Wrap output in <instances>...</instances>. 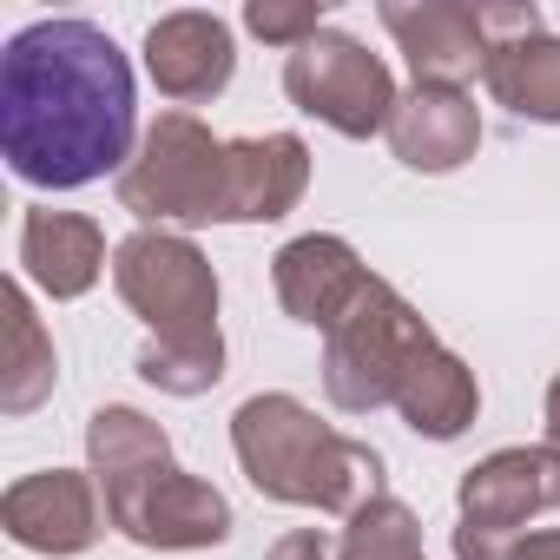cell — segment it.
<instances>
[{
  "mask_svg": "<svg viewBox=\"0 0 560 560\" xmlns=\"http://www.w3.org/2000/svg\"><path fill=\"white\" fill-rule=\"evenodd\" d=\"M284 93L298 113L324 119L343 139H376L396 119V73L383 67V54H370L357 34L324 27L317 40H304L298 54H284Z\"/></svg>",
  "mask_w": 560,
  "mask_h": 560,
  "instance_id": "cell-7",
  "label": "cell"
},
{
  "mask_svg": "<svg viewBox=\"0 0 560 560\" xmlns=\"http://www.w3.org/2000/svg\"><path fill=\"white\" fill-rule=\"evenodd\" d=\"M139 93L93 21H34L0 54V159L40 191H80L139 152Z\"/></svg>",
  "mask_w": 560,
  "mask_h": 560,
  "instance_id": "cell-1",
  "label": "cell"
},
{
  "mask_svg": "<svg viewBox=\"0 0 560 560\" xmlns=\"http://www.w3.org/2000/svg\"><path fill=\"white\" fill-rule=\"evenodd\" d=\"M337 560H422V521L409 501L376 494L350 514V527L337 534Z\"/></svg>",
  "mask_w": 560,
  "mask_h": 560,
  "instance_id": "cell-19",
  "label": "cell"
},
{
  "mask_svg": "<svg viewBox=\"0 0 560 560\" xmlns=\"http://www.w3.org/2000/svg\"><path fill=\"white\" fill-rule=\"evenodd\" d=\"M383 139L409 172L442 178V172H462L481 152V106L462 86H409L396 100V119H389Z\"/></svg>",
  "mask_w": 560,
  "mask_h": 560,
  "instance_id": "cell-13",
  "label": "cell"
},
{
  "mask_svg": "<svg viewBox=\"0 0 560 560\" xmlns=\"http://www.w3.org/2000/svg\"><path fill=\"white\" fill-rule=\"evenodd\" d=\"M442 343L429 330V317L389 284V277H370L363 298L324 330V396L343 416H376L396 409L409 370L422 363V350Z\"/></svg>",
  "mask_w": 560,
  "mask_h": 560,
  "instance_id": "cell-5",
  "label": "cell"
},
{
  "mask_svg": "<svg viewBox=\"0 0 560 560\" xmlns=\"http://www.w3.org/2000/svg\"><path fill=\"white\" fill-rule=\"evenodd\" d=\"M113 291L152 330L139 350V376L159 396H205L224 383V330H218V270L185 231L139 224L113 244Z\"/></svg>",
  "mask_w": 560,
  "mask_h": 560,
  "instance_id": "cell-2",
  "label": "cell"
},
{
  "mask_svg": "<svg viewBox=\"0 0 560 560\" xmlns=\"http://www.w3.org/2000/svg\"><path fill=\"white\" fill-rule=\"evenodd\" d=\"M244 27L257 34V40H270V47H304V40H317L324 34V0H250L244 8Z\"/></svg>",
  "mask_w": 560,
  "mask_h": 560,
  "instance_id": "cell-20",
  "label": "cell"
},
{
  "mask_svg": "<svg viewBox=\"0 0 560 560\" xmlns=\"http://www.w3.org/2000/svg\"><path fill=\"white\" fill-rule=\"evenodd\" d=\"M0 311H8V357H0V409H8V416H34V409L54 396V383H60V357H54L47 324L34 317L27 284H8V291H0Z\"/></svg>",
  "mask_w": 560,
  "mask_h": 560,
  "instance_id": "cell-18",
  "label": "cell"
},
{
  "mask_svg": "<svg viewBox=\"0 0 560 560\" xmlns=\"http://www.w3.org/2000/svg\"><path fill=\"white\" fill-rule=\"evenodd\" d=\"M311 191V145L298 132L231 139V224H277Z\"/></svg>",
  "mask_w": 560,
  "mask_h": 560,
  "instance_id": "cell-15",
  "label": "cell"
},
{
  "mask_svg": "<svg viewBox=\"0 0 560 560\" xmlns=\"http://www.w3.org/2000/svg\"><path fill=\"white\" fill-rule=\"evenodd\" d=\"M264 560H330V540L317 534V527H298V534H284Z\"/></svg>",
  "mask_w": 560,
  "mask_h": 560,
  "instance_id": "cell-21",
  "label": "cell"
},
{
  "mask_svg": "<svg viewBox=\"0 0 560 560\" xmlns=\"http://www.w3.org/2000/svg\"><path fill=\"white\" fill-rule=\"evenodd\" d=\"M231 455L244 481L264 501L284 508H317V514H357L363 501L389 494L383 488V455L343 429H330L304 396L264 389L244 396L231 416Z\"/></svg>",
  "mask_w": 560,
  "mask_h": 560,
  "instance_id": "cell-4",
  "label": "cell"
},
{
  "mask_svg": "<svg viewBox=\"0 0 560 560\" xmlns=\"http://www.w3.org/2000/svg\"><path fill=\"white\" fill-rule=\"evenodd\" d=\"M481 86H488L494 106H508L514 119H527V126H560V40H553L547 27L488 40Z\"/></svg>",
  "mask_w": 560,
  "mask_h": 560,
  "instance_id": "cell-16",
  "label": "cell"
},
{
  "mask_svg": "<svg viewBox=\"0 0 560 560\" xmlns=\"http://www.w3.org/2000/svg\"><path fill=\"white\" fill-rule=\"evenodd\" d=\"M547 442L560 448V370H553V383H547Z\"/></svg>",
  "mask_w": 560,
  "mask_h": 560,
  "instance_id": "cell-23",
  "label": "cell"
},
{
  "mask_svg": "<svg viewBox=\"0 0 560 560\" xmlns=\"http://www.w3.org/2000/svg\"><path fill=\"white\" fill-rule=\"evenodd\" d=\"M383 27L402 47L416 86H462L488 67V34H481V8L462 0H383Z\"/></svg>",
  "mask_w": 560,
  "mask_h": 560,
  "instance_id": "cell-10",
  "label": "cell"
},
{
  "mask_svg": "<svg viewBox=\"0 0 560 560\" xmlns=\"http://www.w3.org/2000/svg\"><path fill=\"white\" fill-rule=\"evenodd\" d=\"M86 468L106 494V521L152 553H198V547H224L231 540V501L185 475L172 455V435L132 409V402H106L86 416Z\"/></svg>",
  "mask_w": 560,
  "mask_h": 560,
  "instance_id": "cell-3",
  "label": "cell"
},
{
  "mask_svg": "<svg viewBox=\"0 0 560 560\" xmlns=\"http://www.w3.org/2000/svg\"><path fill=\"white\" fill-rule=\"evenodd\" d=\"M370 264L357 257L350 237L337 231H304L291 237L284 250L270 257V284H277V304H284L291 324H311V330H330L370 284Z\"/></svg>",
  "mask_w": 560,
  "mask_h": 560,
  "instance_id": "cell-12",
  "label": "cell"
},
{
  "mask_svg": "<svg viewBox=\"0 0 560 560\" xmlns=\"http://www.w3.org/2000/svg\"><path fill=\"white\" fill-rule=\"evenodd\" d=\"M396 416H402L422 442H455V435H468L475 416H481V383H475V370H468L448 343H429L422 363L409 370L402 396H396Z\"/></svg>",
  "mask_w": 560,
  "mask_h": 560,
  "instance_id": "cell-17",
  "label": "cell"
},
{
  "mask_svg": "<svg viewBox=\"0 0 560 560\" xmlns=\"http://www.w3.org/2000/svg\"><path fill=\"white\" fill-rule=\"evenodd\" d=\"M0 527H8V540L27 547V553L73 560L113 521H106V494H100L93 468H40V475H21L8 494H0Z\"/></svg>",
  "mask_w": 560,
  "mask_h": 560,
  "instance_id": "cell-8",
  "label": "cell"
},
{
  "mask_svg": "<svg viewBox=\"0 0 560 560\" xmlns=\"http://www.w3.org/2000/svg\"><path fill=\"white\" fill-rule=\"evenodd\" d=\"M119 205L165 224H231V139H218L198 113H159L119 172Z\"/></svg>",
  "mask_w": 560,
  "mask_h": 560,
  "instance_id": "cell-6",
  "label": "cell"
},
{
  "mask_svg": "<svg viewBox=\"0 0 560 560\" xmlns=\"http://www.w3.org/2000/svg\"><path fill=\"white\" fill-rule=\"evenodd\" d=\"M145 73L152 86L185 113V106H205L231 86L237 73V40H231V21L205 14V8H178V14H159L145 27Z\"/></svg>",
  "mask_w": 560,
  "mask_h": 560,
  "instance_id": "cell-11",
  "label": "cell"
},
{
  "mask_svg": "<svg viewBox=\"0 0 560 560\" xmlns=\"http://www.w3.org/2000/svg\"><path fill=\"white\" fill-rule=\"evenodd\" d=\"M21 270H27V284L47 291L54 304L86 298L106 277V231H100V218L27 205V218H21Z\"/></svg>",
  "mask_w": 560,
  "mask_h": 560,
  "instance_id": "cell-14",
  "label": "cell"
},
{
  "mask_svg": "<svg viewBox=\"0 0 560 560\" xmlns=\"http://www.w3.org/2000/svg\"><path fill=\"white\" fill-rule=\"evenodd\" d=\"M508 560H560V527H534L508 547Z\"/></svg>",
  "mask_w": 560,
  "mask_h": 560,
  "instance_id": "cell-22",
  "label": "cell"
},
{
  "mask_svg": "<svg viewBox=\"0 0 560 560\" xmlns=\"http://www.w3.org/2000/svg\"><path fill=\"white\" fill-rule=\"evenodd\" d=\"M462 527L494 534V540H521V527L547 508H560V448L534 442V448H494L488 462H475L455 488Z\"/></svg>",
  "mask_w": 560,
  "mask_h": 560,
  "instance_id": "cell-9",
  "label": "cell"
}]
</instances>
